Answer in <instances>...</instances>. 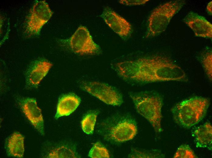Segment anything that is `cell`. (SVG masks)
I'll list each match as a JSON object with an SVG mask.
<instances>
[{"label": "cell", "instance_id": "6da1fadb", "mask_svg": "<svg viewBox=\"0 0 212 158\" xmlns=\"http://www.w3.org/2000/svg\"><path fill=\"white\" fill-rule=\"evenodd\" d=\"M118 75L125 80L140 83L185 81L184 70L168 58L156 55L125 61L114 65Z\"/></svg>", "mask_w": 212, "mask_h": 158}, {"label": "cell", "instance_id": "7a4b0ae2", "mask_svg": "<svg viewBox=\"0 0 212 158\" xmlns=\"http://www.w3.org/2000/svg\"><path fill=\"white\" fill-rule=\"evenodd\" d=\"M99 127L98 132L104 139L114 143L131 140L137 132L135 121L126 114L113 115L101 122Z\"/></svg>", "mask_w": 212, "mask_h": 158}, {"label": "cell", "instance_id": "3957f363", "mask_svg": "<svg viewBox=\"0 0 212 158\" xmlns=\"http://www.w3.org/2000/svg\"><path fill=\"white\" fill-rule=\"evenodd\" d=\"M210 104L208 98L195 96L185 99L171 109L174 119L179 125L189 128L205 116Z\"/></svg>", "mask_w": 212, "mask_h": 158}, {"label": "cell", "instance_id": "277c9868", "mask_svg": "<svg viewBox=\"0 0 212 158\" xmlns=\"http://www.w3.org/2000/svg\"><path fill=\"white\" fill-rule=\"evenodd\" d=\"M129 95L137 112L150 123L156 133L162 132L161 97L156 93L147 92H131Z\"/></svg>", "mask_w": 212, "mask_h": 158}, {"label": "cell", "instance_id": "5b68a950", "mask_svg": "<svg viewBox=\"0 0 212 158\" xmlns=\"http://www.w3.org/2000/svg\"><path fill=\"white\" fill-rule=\"evenodd\" d=\"M185 4L184 0L172 1L161 5L154 9L148 19L146 37H154L164 31L171 18Z\"/></svg>", "mask_w": 212, "mask_h": 158}, {"label": "cell", "instance_id": "8992f818", "mask_svg": "<svg viewBox=\"0 0 212 158\" xmlns=\"http://www.w3.org/2000/svg\"><path fill=\"white\" fill-rule=\"evenodd\" d=\"M53 12L45 1L35 0L26 18L24 34L26 37L37 36Z\"/></svg>", "mask_w": 212, "mask_h": 158}, {"label": "cell", "instance_id": "52a82bcc", "mask_svg": "<svg viewBox=\"0 0 212 158\" xmlns=\"http://www.w3.org/2000/svg\"><path fill=\"white\" fill-rule=\"evenodd\" d=\"M79 84L82 90L107 104L119 106L123 103L121 93L108 84L99 81H82Z\"/></svg>", "mask_w": 212, "mask_h": 158}, {"label": "cell", "instance_id": "ba28073f", "mask_svg": "<svg viewBox=\"0 0 212 158\" xmlns=\"http://www.w3.org/2000/svg\"><path fill=\"white\" fill-rule=\"evenodd\" d=\"M64 42L67 43L72 51L76 53L94 55L101 52L100 47L94 42L85 26H80L70 38Z\"/></svg>", "mask_w": 212, "mask_h": 158}, {"label": "cell", "instance_id": "9c48e42d", "mask_svg": "<svg viewBox=\"0 0 212 158\" xmlns=\"http://www.w3.org/2000/svg\"><path fill=\"white\" fill-rule=\"evenodd\" d=\"M101 16L108 26L122 38L126 39L130 35L132 27L129 22L110 8H105Z\"/></svg>", "mask_w": 212, "mask_h": 158}, {"label": "cell", "instance_id": "30bf717a", "mask_svg": "<svg viewBox=\"0 0 212 158\" xmlns=\"http://www.w3.org/2000/svg\"><path fill=\"white\" fill-rule=\"evenodd\" d=\"M25 115L36 130L41 135L44 132V122L41 111L37 106L35 99L27 98L22 99L19 102Z\"/></svg>", "mask_w": 212, "mask_h": 158}, {"label": "cell", "instance_id": "8fae6325", "mask_svg": "<svg viewBox=\"0 0 212 158\" xmlns=\"http://www.w3.org/2000/svg\"><path fill=\"white\" fill-rule=\"evenodd\" d=\"M183 21L196 36L212 39V25L204 17L191 12L186 16Z\"/></svg>", "mask_w": 212, "mask_h": 158}, {"label": "cell", "instance_id": "7c38bea8", "mask_svg": "<svg viewBox=\"0 0 212 158\" xmlns=\"http://www.w3.org/2000/svg\"><path fill=\"white\" fill-rule=\"evenodd\" d=\"M52 66L51 63L43 58L38 59L32 62L26 73L27 85L31 87L37 86Z\"/></svg>", "mask_w": 212, "mask_h": 158}, {"label": "cell", "instance_id": "4fadbf2b", "mask_svg": "<svg viewBox=\"0 0 212 158\" xmlns=\"http://www.w3.org/2000/svg\"><path fill=\"white\" fill-rule=\"evenodd\" d=\"M192 134L197 147L212 150V127L209 122H206L196 127Z\"/></svg>", "mask_w": 212, "mask_h": 158}, {"label": "cell", "instance_id": "5bb4252c", "mask_svg": "<svg viewBox=\"0 0 212 158\" xmlns=\"http://www.w3.org/2000/svg\"><path fill=\"white\" fill-rule=\"evenodd\" d=\"M81 101L80 98L74 94L64 95L59 99L55 118L68 116L77 108Z\"/></svg>", "mask_w": 212, "mask_h": 158}, {"label": "cell", "instance_id": "9a60e30c", "mask_svg": "<svg viewBox=\"0 0 212 158\" xmlns=\"http://www.w3.org/2000/svg\"><path fill=\"white\" fill-rule=\"evenodd\" d=\"M24 137L18 132L13 133L6 143V149L9 156L23 157L24 151Z\"/></svg>", "mask_w": 212, "mask_h": 158}, {"label": "cell", "instance_id": "2e32d148", "mask_svg": "<svg viewBox=\"0 0 212 158\" xmlns=\"http://www.w3.org/2000/svg\"><path fill=\"white\" fill-rule=\"evenodd\" d=\"M47 157L76 158L77 156L74 147L63 145L58 146L51 150Z\"/></svg>", "mask_w": 212, "mask_h": 158}, {"label": "cell", "instance_id": "e0dca14e", "mask_svg": "<svg viewBox=\"0 0 212 158\" xmlns=\"http://www.w3.org/2000/svg\"><path fill=\"white\" fill-rule=\"evenodd\" d=\"M98 113V111H91L88 112L83 118L81 122V127L83 131L86 134H93Z\"/></svg>", "mask_w": 212, "mask_h": 158}, {"label": "cell", "instance_id": "ac0fdd59", "mask_svg": "<svg viewBox=\"0 0 212 158\" xmlns=\"http://www.w3.org/2000/svg\"><path fill=\"white\" fill-rule=\"evenodd\" d=\"M88 156L92 158H108L110 157L108 149L100 142H97L94 144L89 151Z\"/></svg>", "mask_w": 212, "mask_h": 158}, {"label": "cell", "instance_id": "d6986e66", "mask_svg": "<svg viewBox=\"0 0 212 158\" xmlns=\"http://www.w3.org/2000/svg\"><path fill=\"white\" fill-rule=\"evenodd\" d=\"M174 158H196V156L193 151L187 144L180 145L177 149L174 154Z\"/></svg>", "mask_w": 212, "mask_h": 158}, {"label": "cell", "instance_id": "ffe728a7", "mask_svg": "<svg viewBox=\"0 0 212 158\" xmlns=\"http://www.w3.org/2000/svg\"><path fill=\"white\" fill-rule=\"evenodd\" d=\"M202 63L203 68L209 79L212 78V54L211 52H207L202 58Z\"/></svg>", "mask_w": 212, "mask_h": 158}, {"label": "cell", "instance_id": "44dd1931", "mask_svg": "<svg viewBox=\"0 0 212 158\" xmlns=\"http://www.w3.org/2000/svg\"><path fill=\"white\" fill-rule=\"evenodd\" d=\"M10 31L9 22L8 19L0 16V45L7 39Z\"/></svg>", "mask_w": 212, "mask_h": 158}, {"label": "cell", "instance_id": "7402d4cb", "mask_svg": "<svg viewBox=\"0 0 212 158\" xmlns=\"http://www.w3.org/2000/svg\"><path fill=\"white\" fill-rule=\"evenodd\" d=\"M148 1V0H121L119 2L121 4L126 5H135L145 4Z\"/></svg>", "mask_w": 212, "mask_h": 158}, {"label": "cell", "instance_id": "603a6c76", "mask_svg": "<svg viewBox=\"0 0 212 158\" xmlns=\"http://www.w3.org/2000/svg\"><path fill=\"white\" fill-rule=\"evenodd\" d=\"M212 2L211 1L209 2L207 7V10L208 12V13L211 15L212 14Z\"/></svg>", "mask_w": 212, "mask_h": 158}]
</instances>
